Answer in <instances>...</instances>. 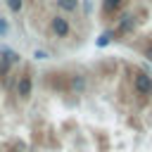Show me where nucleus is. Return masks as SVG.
Listing matches in <instances>:
<instances>
[{
    "mask_svg": "<svg viewBox=\"0 0 152 152\" xmlns=\"http://www.w3.org/2000/svg\"><path fill=\"white\" fill-rule=\"evenodd\" d=\"M50 31H52L55 38L64 40V38L71 36V24H69V19L64 14H55V17H50Z\"/></svg>",
    "mask_w": 152,
    "mask_h": 152,
    "instance_id": "nucleus-1",
    "label": "nucleus"
},
{
    "mask_svg": "<svg viewBox=\"0 0 152 152\" xmlns=\"http://www.w3.org/2000/svg\"><path fill=\"white\" fill-rule=\"evenodd\" d=\"M14 90H17V97H19V100H28L31 93H33V76H31L28 71L21 74V76H17V86H14Z\"/></svg>",
    "mask_w": 152,
    "mask_h": 152,
    "instance_id": "nucleus-2",
    "label": "nucleus"
},
{
    "mask_svg": "<svg viewBox=\"0 0 152 152\" xmlns=\"http://www.w3.org/2000/svg\"><path fill=\"white\" fill-rule=\"evenodd\" d=\"M114 36H126V33H133L135 31V17L131 12H124L119 19H116V28H112Z\"/></svg>",
    "mask_w": 152,
    "mask_h": 152,
    "instance_id": "nucleus-3",
    "label": "nucleus"
},
{
    "mask_svg": "<svg viewBox=\"0 0 152 152\" xmlns=\"http://www.w3.org/2000/svg\"><path fill=\"white\" fill-rule=\"evenodd\" d=\"M133 90H135V95H150V90H152V76L147 71H138L133 76Z\"/></svg>",
    "mask_w": 152,
    "mask_h": 152,
    "instance_id": "nucleus-4",
    "label": "nucleus"
},
{
    "mask_svg": "<svg viewBox=\"0 0 152 152\" xmlns=\"http://www.w3.org/2000/svg\"><path fill=\"white\" fill-rule=\"evenodd\" d=\"M86 88H88V78H86L83 74H71V76H69V90H71L74 95H83Z\"/></svg>",
    "mask_w": 152,
    "mask_h": 152,
    "instance_id": "nucleus-5",
    "label": "nucleus"
},
{
    "mask_svg": "<svg viewBox=\"0 0 152 152\" xmlns=\"http://www.w3.org/2000/svg\"><path fill=\"white\" fill-rule=\"evenodd\" d=\"M0 59H5V62H10L12 66H17V64L21 62V57H19V52H17V50H12V48H7V45H2V48H0Z\"/></svg>",
    "mask_w": 152,
    "mask_h": 152,
    "instance_id": "nucleus-6",
    "label": "nucleus"
},
{
    "mask_svg": "<svg viewBox=\"0 0 152 152\" xmlns=\"http://www.w3.org/2000/svg\"><path fill=\"white\" fill-rule=\"evenodd\" d=\"M124 2H126V0H102V14H107V17L116 14V12L124 7Z\"/></svg>",
    "mask_w": 152,
    "mask_h": 152,
    "instance_id": "nucleus-7",
    "label": "nucleus"
},
{
    "mask_svg": "<svg viewBox=\"0 0 152 152\" xmlns=\"http://www.w3.org/2000/svg\"><path fill=\"white\" fill-rule=\"evenodd\" d=\"M57 7L64 12V14H74L78 10V0H57Z\"/></svg>",
    "mask_w": 152,
    "mask_h": 152,
    "instance_id": "nucleus-8",
    "label": "nucleus"
},
{
    "mask_svg": "<svg viewBox=\"0 0 152 152\" xmlns=\"http://www.w3.org/2000/svg\"><path fill=\"white\" fill-rule=\"evenodd\" d=\"M112 38H114V31H102V33L97 36L95 45H97V48H104V45H109V43H112Z\"/></svg>",
    "mask_w": 152,
    "mask_h": 152,
    "instance_id": "nucleus-9",
    "label": "nucleus"
},
{
    "mask_svg": "<svg viewBox=\"0 0 152 152\" xmlns=\"http://www.w3.org/2000/svg\"><path fill=\"white\" fill-rule=\"evenodd\" d=\"M10 74H12V64L5 62V59H0V78H7Z\"/></svg>",
    "mask_w": 152,
    "mask_h": 152,
    "instance_id": "nucleus-10",
    "label": "nucleus"
},
{
    "mask_svg": "<svg viewBox=\"0 0 152 152\" xmlns=\"http://www.w3.org/2000/svg\"><path fill=\"white\" fill-rule=\"evenodd\" d=\"M7 7H10V12H21L24 10V0H7Z\"/></svg>",
    "mask_w": 152,
    "mask_h": 152,
    "instance_id": "nucleus-11",
    "label": "nucleus"
},
{
    "mask_svg": "<svg viewBox=\"0 0 152 152\" xmlns=\"http://www.w3.org/2000/svg\"><path fill=\"white\" fill-rule=\"evenodd\" d=\"M7 33H10V24H7L5 17H0V38H5Z\"/></svg>",
    "mask_w": 152,
    "mask_h": 152,
    "instance_id": "nucleus-12",
    "label": "nucleus"
},
{
    "mask_svg": "<svg viewBox=\"0 0 152 152\" xmlns=\"http://www.w3.org/2000/svg\"><path fill=\"white\" fill-rule=\"evenodd\" d=\"M142 57H145V59H147V62H152V43H150V45H145V48H142Z\"/></svg>",
    "mask_w": 152,
    "mask_h": 152,
    "instance_id": "nucleus-13",
    "label": "nucleus"
},
{
    "mask_svg": "<svg viewBox=\"0 0 152 152\" xmlns=\"http://www.w3.org/2000/svg\"><path fill=\"white\" fill-rule=\"evenodd\" d=\"M33 57H36V59H48L50 55H48L45 50H36V52H33Z\"/></svg>",
    "mask_w": 152,
    "mask_h": 152,
    "instance_id": "nucleus-14",
    "label": "nucleus"
},
{
    "mask_svg": "<svg viewBox=\"0 0 152 152\" xmlns=\"http://www.w3.org/2000/svg\"><path fill=\"white\" fill-rule=\"evenodd\" d=\"M150 102H152V90H150Z\"/></svg>",
    "mask_w": 152,
    "mask_h": 152,
    "instance_id": "nucleus-15",
    "label": "nucleus"
}]
</instances>
